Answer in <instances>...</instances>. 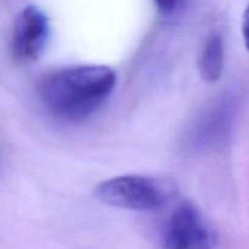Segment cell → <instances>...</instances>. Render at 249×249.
Returning <instances> with one entry per match:
<instances>
[{
  "instance_id": "obj_1",
  "label": "cell",
  "mask_w": 249,
  "mask_h": 249,
  "mask_svg": "<svg viewBox=\"0 0 249 249\" xmlns=\"http://www.w3.org/2000/svg\"><path fill=\"white\" fill-rule=\"evenodd\" d=\"M116 73L107 66H74L45 75L39 97L50 114L62 121H82L94 114L112 94Z\"/></svg>"
},
{
  "instance_id": "obj_2",
  "label": "cell",
  "mask_w": 249,
  "mask_h": 249,
  "mask_svg": "<svg viewBox=\"0 0 249 249\" xmlns=\"http://www.w3.org/2000/svg\"><path fill=\"white\" fill-rule=\"evenodd\" d=\"M173 187L163 179L125 175L102 181L95 187L94 196L106 206L135 212H153L165 204Z\"/></svg>"
},
{
  "instance_id": "obj_3",
  "label": "cell",
  "mask_w": 249,
  "mask_h": 249,
  "mask_svg": "<svg viewBox=\"0 0 249 249\" xmlns=\"http://www.w3.org/2000/svg\"><path fill=\"white\" fill-rule=\"evenodd\" d=\"M164 249H212V235L201 212L190 202L178 206L163 229Z\"/></svg>"
},
{
  "instance_id": "obj_4",
  "label": "cell",
  "mask_w": 249,
  "mask_h": 249,
  "mask_svg": "<svg viewBox=\"0 0 249 249\" xmlns=\"http://www.w3.org/2000/svg\"><path fill=\"white\" fill-rule=\"evenodd\" d=\"M49 19L38 6L29 5L16 17L11 36V55L19 63L36 61L49 38Z\"/></svg>"
},
{
  "instance_id": "obj_5",
  "label": "cell",
  "mask_w": 249,
  "mask_h": 249,
  "mask_svg": "<svg viewBox=\"0 0 249 249\" xmlns=\"http://www.w3.org/2000/svg\"><path fill=\"white\" fill-rule=\"evenodd\" d=\"M224 70V43L219 34H212L204 43L198 58L199 75L207 83L220 79Z\"/></svg>"
},
{
  "instance_id": "obj_6",
  "label": "cell",
  "mask_w": 249,
  "mask_h": 249,
  "mask_svg": "<svg viewBox=\"0 0 249 249\" xmlns=\"http://www.w3.org/2000/svg\"><path fill=\"white\" fill-rule=\"evenodd\" d=\"M160 14L169 15L175 11L180 0H153Z\"/></svg>"
},
{
  "instance_id": "obj_7",
  "label": "cell",
  "mask_w": 249,
  "mask_h": 249,
  "mask_svg": "<svg viewBox=\"0 0 249 249\" xmlns=\"http://www.w3.org/2000/svg\"><path fill=\"white\" fill-rule=\"evenodd\" d=\"M242 34L243 39H245V45L249 51V2L248 6L246 9L245 15H243V22H242Z\"/></svg>"
}]
</instances>
